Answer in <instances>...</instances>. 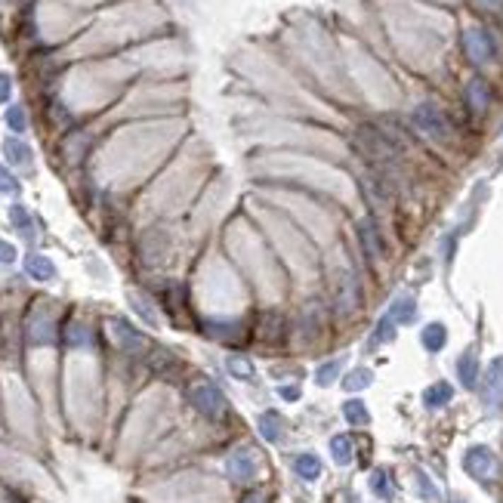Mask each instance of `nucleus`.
Wrapping results in <instances>:
<instances>
[{
    "label": "nucleus",
    "mask_w": 503,
    "mask_h": 503,
    "mask_svg": "<svg viewBox=\"0 0 503 503\" xmlns=\"http://www.w3.org/2000/svg\"><path fill=\"white\" fill-rule=\"evenodd\" d=\"M189 402L198 407L204 417H210V420H219V417L226 414V407H229L223 389H219L216 383H210V380L192 383V386H189Z\"/></svg>",
    "instance_id": "1"
},
{
    "label": "nucleus",
    "mask_w": 503,
    "mask_h": 503,
    "mask_svg": "<svg viewBox=\"0 0 503 503\" xmlns=\"http://www.w3.org/2000/svg\"><path fill=\"white\" fill-rule=\"evenodd\" d=\"M411 121H414V127L423 136H429V139H436V142H445L448 136H451V127H448L445 112H441L439 105H432V102H420V105L414 108Z\"/></svg>",
    "instance_id": "2"
},
{
    "label": "nucleus",
    "mask_w": 503,
    "mask_h": 503,
    "mask_svg": "<svg viewBox=\"0 0 503 503\" xmlns=\"http://www.w3.org/2000/svg\"><path fill=\"white\" fill-rule=\"evenodd\" d=\"M358 146H362V151L371 161H383V164H386V161L395 158V142H392L386 133H380L377 127H362V130H358Z\"/></svg>",
    "instance_id": "3"
},
{
    "label": "nucleus",
    "mask_w": 503,
    "mask_h": 503,
    "mask_svg": "<svg viewBox=\"0 0 503 503\" xmlns=\"http://www.w3.org/2000/svg\"><path fill=\"white\" fill-rule=\"evenodd\" d=\"M226 473H229V479H232V482L247 485V482L257 479L260 460H257V454H253L250 448H238V451H232V454H229V460H226Z\"/></svg>",
    "instance_id": "4"
},
{
    "label": "nucleus",
    "mask_w": 503,
    "mask_h": 503,
    "mask_svg": "<svg viewBox=\"0 0 503 503\" xmlns=\"http://www.w3.org/2000/svg\"><path fill=\"white\" fill-rule=\"evenodd\" d=\"M463 50L475 65H485L494 59V40H491L488 31L479 28V25H473V28L463 31Z\"/></svg>",
    "instance_id": "5"
},
{
    "label": "nucleus",
    "mask_w": 503,
    "mask_h": 503,
    "mask_svg": "<svg viewBox=\"0 0 503 503\" xmlns=\"http://www.w3.org/2000/svg\"><path fill=\"white\" fill-rule=\"evenodd\" d=\"M494 466H497V460H494V451L488 445H473L470 451L463 454V470L473 475V479H491L494 475Z\"/></svg>",
    "instance_id": "6"
},
{
    "label": "nucleus",
    "mask_w": 503,
    "mask_h": 503,
    "mask_svg": "<svg viewBox=\"0 0 503 503\" xmlns=\"http://www.w3.org/2000/svg\"><path fill=\"white\" fill-rule=\"evenodd\" d=\"M358 300H362V291H358V278L352 275V272H343V278H337L334 284V306L343 315H349L358 306Z\"/></svg>",
    "instance_id": "7"
},
{
    "label": "nucleus",
    "mask_w": 503,
    "mask_h": 503,
    "mask_svg": "<svg viewBox=\"0 0 503 503\" xmlns=\"http://www.w3.org/2000/svg\"><path fill=\"white\" fill-rule=\"evenodd\" d=\"M358 241H362L364 257H368L371 262L383 260V250H386V247H383V235H380V229L374 219H362V223H358Z\"/></svg>",
    "instance_id": "8"
},
{
    "label": "nucleus",
    "mask_w": 503,
    "mask_h": 503,
    "mask_svg": "<svg viewBox=\"0 0 503 503\" xmlns=\"http://www.w3.org/2000/svg\"><path fill=\"white\" fill-rule=\"evenodd\" d=\"M503 392V355L494 358V362L485 368V377H482V402L485 405H494Z\"/></svg>",
    "instance_id": "9"
},
{
    "label": "nucleus",
    "mask_w": 503,
    "mask_h": 503,
    "mask_svg": "<svg viewBox=\"0 0 503 503\" xmlns=\"http://www.w3.org/2000/svg\"><path fill=\"white\" fill-rule=\"evenodd\" d=\"M28 340L34 346H50L56 340V321L47 312H34L28 321Z\"/></svg>",
    "instance_id": "10"
},
{
    "label": "nucleus",
    "mask_w": 503,
    "mask_h": 503,
    "mask_svg": "<svg viewBox=\"0 0 503 503\" xmlns=\"http://www.w3.org/2000/svg\"><path fill=\"white\" fill-rule=\"evenodd\" d=\"M296 337H303L306 343H315L321 337V309L318 303H309L296 315Z\"/></svg>",
    "instance_id": "11"
},
{
    "label": "nucleus",
    "mask_w": 503,
    "mask_h": 503,
    "mask_svg": "<svg viewBox=\"0 0 503 503\" xmlns=\"http://www.w3.org/2000/svg\"><path fill=\"white\" fill-rule=\"evenodd\" d=\"M112 334H115V343L124 349V352H139L142 346H146V340H142V334L136 330L133 325H127L124 318H115L112 321Z\"/></svg>",
    "instance_id": "12"
},
{
    "label": "nucleus",
    "mask_w": 503,
    "mask_h": 503,
    "mask_svg": "<svg viewBox=\"0 0 503 503\" xmlns=\"http://www.w3.org/2000/svg\"><path fill=\"white\" fill-rule=\"evenodd\" d=\"M287 334V321L284 315L278 312H262L260 318V340H266V343H278L281 337Z\"/></svg>",
    "instance_id": "13"
},
{
    "label": "nucleus",
    "mask_w": 503,
    "mask_h": 503,
    "mask_svg": "<svg viewBox=\"0 0 503 503\" xmlns=\"http://www.w3.org/2000/svg\"><path fill=\"white\" fill-rule=\"evenodd\" d=\"M466 102H470V108L475 115H482L485 108L491 105V87L482 78H473L470 83H466Z\"/></svg>",
    "instance_id": "14"
},
{
    "label": "nucleus",
    "mask_w": 503,
    "mask_h": 503,
    "mask_svg": "<svg viewBox=\"0 0 503 503\" xmlns=\"http://www.w3.org/2000/svg\"><path fill=\"white\" fill-rule=\"evenodd\" d=\"M386 315H389L392 321H395V325H411V321L417 318V303H414V296H407V294L395 296Z\"/></svg>",
    "instance_id": "15"
},
{
    "label": "nucleus",
    "mask_w": 503,
    "mask_h": 503,
    "mask_svg": "<svg viewBox=\"0 0 503 503\" xmlns=\"http://www.w3.org/2000/svg\"><path fill=\"white\" fill-rule=\"evenodd\" d=\"M420 343H423L426 352H441L448 343V328L441 325V321H429L420 334Z\"/></svg>",
    "instance_id": "16"
},
{
    "label": "nucleus",
    "mask_w": 503,
    "mask_h": 503,
    "mask_svg": "<svg viewBox=\"0 0 503 503\" xmlns=\"http://www.w3.org/2000/svg\"><path fill=\"white\" fill-rule=\"evenodd\" d=\"M451 398H454V386H451V383H445V380L432 383V386L423 392V405L429 407V411H439V407H445Z\"/></svg>",
    "instance_id": "17"
},
{
    "label": "nucleus",
    "mask_w": 503,
    "mask_h": 503,
    "mask_svg": "<svg viewBox=\"0 0 503 503\" xmlns=\"http://www.w3.org/2000/svg\"><path fill=\"white\" fill-rule=\"evenodd\" d=\"M457 377H460V383H463L466 389H473L475 383H479V358H475L473 349L457 358Z\"/></svg>",
    "instance_id": "18"
},
{
    "label": "nucleus",
    "mask_w": 503,
    "mask_h": 503,
    "mask_svg": "<svg viewBox=\"0 0 503 503\" xmlns=\"http://www.w3.org/2000/svg\"><path fill=\"white\" fill-rule=\"evenodd\" d=\"M260 436L272 441V445H278L281 436H284V420H281L278 411H262L260 417Z\"/></svg>",
    "instance_id": "19"
},
{
    "label": "nucleus",
    "mask_w": 503,
    "mask_h": 503,
    "mask_svg": "<svg viewBox=\"0 0 503 503\" xmlns=\"http://www.w3.org/2000/svg\"><path fill=\"white\" fill-rule=\"evenodd\" d=\"M25 272H28V278L34 281H50L56 275V266L50 257H40V253H31L28 260H25Z\"/></svg>",
    "instance_id": "20"
},
{
    "label": "nucleus",
    "mask_w": 503,
    "mask_h": 503,
    "mask_svg": "<svg viewBox=\"0 0 503 503\" xmlns=\"http://www.w3.org/2000/svg\"><path fill=\"white\" fill-rule=\"evenodd\" d=\"M4 155H6V161H10V164H16V167H28V164H31V149L25 146L22 139H16V136H10V139L4 142Z\"/></svg>",
    "instance_id": "21"
},
{
    "label": "nucleus",
    "mask_w": 503,
    "mask_h": 503,
    "mask_svg": "<svg viewBox=\"0 0 503 503\" xmlns=\"http://www.w3.org/2000/svg\"><path fill=\"white\" fill-rule=\"evenodd\" d=\"M294 473L300 475V479H306V482H315L321 475V460L315 454H300L294 460Z\"/></svg>",
    "instance_id": "22"
},
{
    "label": "nucleus",
    "mask_w": 503,
    "mask_h": 503,
    "mask_svg": "<svg viewBox=\"0 0 503 503\" xmlns=\"http://www.w3.org/2000/svg\"><path fill=\"white\" fill-rule=\"evenodd\" d=\"M10 223L19 229V232L28 238V241H34V219H31V213L22 207V204H16V207H10Z\"/></svg>",
    "instance_id": "23"
},
{
    "label": "nucleus",
    "mask_w": 503,
    "mask_h": 503,
    "mask_svg": "<svg viewBox=\"0 0 503 503\" xmlns=\"http://www.w3.org/2000/svg\"><path fill=\"white\" fill-rule=\"evenodd\" d=\"M204 328H207V334L213 340H232L238 334V321H223V318H207Z\"/></svg>",
    "instance_id": "24"
},
{
    "label": "nucleus",
    "mask_w": 503,
    "mask_h": 503,
    "mask_svg": "<svg viewBox=\"0 0 503 503\" xmlns=\"http://www.w3.org/2000/svg\"><path fill=\"white\" fill-rule=\"evenodd\" d=\"M371 383H374V374L368 368H355V371H349L343 377V389L346 392H358V389H368Z\"/></svg>",
    "instance_id": "25"
},
{
    "label": "nucleus",
    "mask_w": 503,
    "mask_h": 503,
    "mask_svg": "<svg viewBox=\"0 0 503 503\" xmlns=\"http://www.w3.org/2000/svg\"><path fill=\"white\" fill-rule=\"evenodd\" d=\"M343 417L352 426H364V423L371 420V414H368V407H364L362 398H349V402L343 405Z\"/></svg>",
    "instance_id": "26"
},
{
    "label": "nucleus",
    "mask_w": 503,
    "mask_h": 503,
    "mask_svg": "<svg viewBox=\"0 0 503 503\" xmlns=\"http://www.w3.org/2000/svg\"><path fill=\"white\" fill-rule=\"evenodd\" d=\"M340 371H343V358H330V362H325L315 371V383H318V386H330V383L340 377Z\"/></svg>",
    "instance_id": "27"
},
{
    "label": "nucleus",
    "mask_w": 503,
    "mask_h": 503,
    "mask_svg": "<svg viewBox=\"0 0 503 503\" xmlns=\"http://www.w3.org/2000/svg\"><path fill=\"white\" fill-rule=\"evenodd\" d=\"M226 368L238 380H250L253 377V364H250V358H247V355H229L226 358Z\"/></svg>",
    "instance_id": "28"
},
{
    "label": "nucleus",
    "mask_w": 503,
    "mask_h": 503,
    "mask_svg": "<svg viewBox=\"0 0 503 503\" xmlns=\"http://www.w3.org/2000/svg\"><path fill=\"white\" fill-rule=\"evenodd\" d=\"M330 454H334V460L340 466L352 463V441H349V436H334L330 439Z\"/></svg>",
    "instance_id": "29"
},
{
    "label": "nucleus",
    "mask_w": 503,
    "mask_h": 503,
    "mask_svg": "<svg viewBox=\"0 0 503 503\" xmlns=\"http://www.w3.org/2000/svg\"><path fill=\"white\" fill-rule=\"evenodd\" d=\"M371 488H374V494H377V497L389 500V497H392V479H389V473H386V470H374V473H371Z\"/></svg>",
    "instance_id": "30"
},
{
    "label": "nucleus",
    "mask_w": 503,
    "mask_h": 503,
    "mask_svg": "<svg viewBox=\"0 0 503 503\" xmlns=\"http://www.w3.org/2000/svg\"><path fill=\"white\" fill-rule=\"evenodd\" d=\"M65 337H68V346H90V328H87V325H81V321L68 325Z\"/></svg>",
    "instance_id": "31"
},
{
    "label": "nucleus",
    "mask_w": 503,
    "mask_h": 503,
    "mask_svg": "<svg viewBox=\"0 0 503 503\" xmlns=\"http://www.w3.org/2000/svg\"><path fill=\"white\" fill-rule=\"evenodd\" d=\"M392 337H395V321H392L389 318V315H386V318H380V325H377V330H374V340H371V349L374 346H380V343H389V340Z\"/></svg>",
    "instance_id": "32"
},
{
    "label": "nucleus",
    "mask_w": 503,
    "mask_h": 503,
    "mask_svg": "<svg viewBox=\"0 0 503 503\" xmlns=\"http://www.w3.org/2000/svg\"><path fill=\"white\" fill-rule=\"evenodd\" d=\"M6 127H10L13 133H25L28 121H25V108L22 105H10V108H6Z\"/></svg>",
    "instance_id": "33"
},
{
    "label": "nucleus",
    "mask_w": 503,
    "mask_h": 503,
    "mask_svg": "<svg viewBox=\"0 0 503 503\" xmlns=\"http://www.w3.org/2000/svg\"><path fill=\"white\" fill-rule=\"evenodd\" d=\"M0 195H19V179L6 167H0Z\"/></svg>",
    "instance_id": "34"
},
{
    "label": "nucleus",
    "mask_w": 503,
    "mask_h": 503,
    "mask_svg": "<svg viewBox=\"0 0 503 503\" xmlns=\"http://www.w3.org/2000/svg\"><path fill=\"white\" fill-rule=\"evenodd\" d=\"M16 262V247L0 238V266H13Z\"/></svg>",
    "instance_id": "35"
},
{
    "label": "nucleus",
    "mask_w": 503,
    "mask_h": 503,
    "mask_svg": "<svg viewBox=\"0 0 503 503\" xmlns=\"http://www.w3.org/2000/svg\"><path fill=\"white\" fill-rule=\"evenodd\" d=\"M130 303L136 306V309H139V315H142V318H146V321H151V325H155V312H151V306L146 303V300H139V296H130Z\"/></svg>",
    "instance_id": "36"
},
{
    "label": "nucleus",
    "mask_w": 503,
    "mask_h": 503,
    "mask_svg": "<svg viewBox=\"0 0 503 503\" xmlns=\"http://www.w3.org/2000/svg\"><path fill=\"white\" fill-rule=\"evenodd\" d=\"M417 485H420V491H423V497H426V500H436V497H439V491L432 488V482L426 479L423 473H417Z\"/></svg>",
    "instance_id": "37"
},
{
    "label": "nucleus",
    "mask_w": 503,
    "mask_h": 503,
    "mask_svg": "<svg viewBox=\"0 0 503 503\" xmlns=\"http://www.w3.org/2000/svg\"><path fill=\"white\" fill-rule=\"evenodd\" d=\"M278 395L284 398V402H300L303 392H300V386H296V383H291V386H281V389H278Z\"/></svg>",
    "instance_id": "38"
},
{
    "label": "nucleus",
    "mask_w": 503,
    "mask_h": 503,
    "mask_svg": "<svg viewBox=\"0 0 503 503\" xmlns=\"http://www.w3.org/2000/svg\"><path fill=\"white\" fill-rule=\"evenodd\" d=\"M10 90H13V78L6 71H0V102L10 99Z\"/></svg>",
    "instance_id": "39"
},
{
    "label": "nucleus",
    "mask_w": 503,
    "mask_h": 503,
    "mask_svg": "<svg viewBox=\"0 0 503 503\" xmlns=\"http://www.w3.org/2000/svg\"><path fill=\"white\" fill-rule=\"evenodd\" d=\"M244 503H266V497H262V494H247Z\"/></svg>",
    "instance_id": "40"
},
{
    "label": "nucleus",
    "mask_w": 503,
    "mask_h": 503,
    "mask_svg": "<svg viewBox=\"0 0 503 503\" xmlns=\"http://www.w3.org/2000/svg\"><path fill=\"white\" fill-rule=\"evenodd\" d=\"M457 503H463V500H457Z\"/></svg>",
    "instance_id": "41"
}]
</instances>
